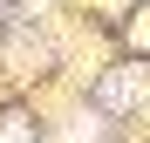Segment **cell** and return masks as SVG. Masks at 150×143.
Here are the masks:
<instances>
[{"label":"cell","instance_id":"6da1fadb","mask_svg":"<svg viewBox=\"0 0 150 143\" xmlns=\"http://www.w3.org/2000/svg\"><path fill=\"white\" fill-rule=\"evenodd\" d=\"M137 89H143V68H116V75H109V89H103V109L137 102Z\"/></svg>","mask_w":150,"mask_h":143},{"label":"cell","instance_id":"7a4b0ae2","mask_svg":"<svg viewBox=\"0 0 150 143\" xmlns=\"http://www.w3.org/2000/svg\"><path fill=\"white\" fill-rule=\"evenodd\" d=\"M0 143H28V130L21 123H0Z\"/></svg>","mask_w":150,"mask_h":143}]
</instances>
